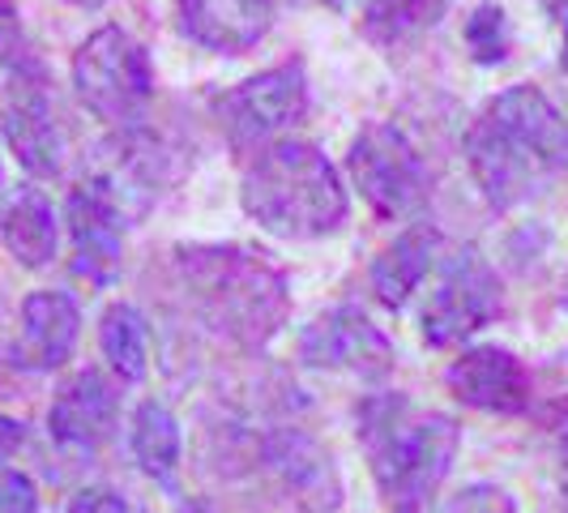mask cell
I'll return each mask as SVG.
<instances>
[{"mask_svg": "<svg viewBox=\"0 0 568 513\" xmlns=\"http://www.w3.org/2000/svg\"><path fill=\"white\" fill-rule=\"evenodd\" d=\"M466 163L487 205L513 210L568 171V120L539 86H509L470 124Z\"/></svg>", "mask_w": 568, "mask_h": 513, "instance_id": "1", "label": "cell"}, {"mask_svg": "<svg viewBox=\"0 0 568 513\" xmlns=\"http://www.w3.org/2000/svg\"><path fill=\"white\" fill-rule=\"evenodd\" d=\"M359 445L389 513H424L454 471L462 428L454 415L424 411L406 394H372L359 402Z\"/></svg>", "mask_w": 568, "mask_h": 513, "instance_id": "2", "label": "cell"}, {"mask_svg": "<svg viewBox=\"0 0 568 513\" xmlns=\"http://www.w3.org/2000/svg\"><path fill=\"white\" fill-rule=\"evenodd\" d=\"M175 274L205 325L240 346H265L286 325V274L248 244H184Z\"/></svg>", "mask_w": 568, "mask_h": 513, "instance_id": "3", "label": "cell"}, {"mask_svg": "<svg viewBox=\"0 0 568 513\" xmlns=\"http://www.w3.org/2000/svg\"><path fill=\"white\" fill-rule=\"evenodd\" d=\"M240 201L253 223L283 240H321L346 223V189L334 163L295 138L256 150L240 180Z\"/></svg>", "mask_w": 568, "mask_h": 513, "instance_id": "4", "label": "cell"}, {"mask_svg": "<svg viewBox=\"0 0 568 513\" xmlns=\"http://www.w3.org/2000/svg\"><path fill=\"white\" fill-rule=\"evenodd\" d=\"M73 90L90 115L112 129L142 124L154 99V69L145 48L120 27L94 30L73 57Z\"/></svg>", "mask_w": 568, "mask_h": 513, "instance_id": "5", "label": "cell"}, {"mask_svg": "<svg viewBox=\"0 0 568 513\" xmlns=\"http://www.w3.org/2000/svg\"><path fill=\"white\" fill-rule=\"evenodd\" d=\"M346 168L355 189L368 198L381 219H410L415 210H424L427 168L410 138L394 124L376 120L368 129H359L346 154Z\"/></svg>", "mask_w": 568, "mask_h": 513, "instance_id": "6", "label": "cell"}, {"mask_svg": "<svg viewBox=\"0 0 568 513\" xmlns=\"http://www.w3.org/2000/svg\"><path fill=\"white\" fill-rule=\"evenodd\" d=\"M505 313L500 279L475 249H462L445 261L440 283L424 309V342L427 346H457L470 334H479Z\"/></svg>", "mask_w": 568, "mask_h": 513, "instance_id": "7", "label": "cell"}, {"mask_svg": "<svg viewBox=\"0 0 568 513\" xmlns=\"http://www.w3.org/2000/svg\"><path fill=\"white\" fill-rule=\"evenodd\" d=\"M214 112L223 120L235 145H256L291 124H300L308 112V78L300 60H286L278 69H265L248 82L214 99Z\"/></svg>", "mask_w": 568, "mask_h": 513, "instance_id": "8", "label": "cell"}, {"mask_svg": "<svg viewBox=\"0 0 568 513\" xmlns=\"http://www.w3.org/2000/svg\"><path fill=\"white\" fill-rule=\"evenodd\" d=\"M300 364L381 381L394 372V346L359 309H329L300 334Z\"/></svg>", "mask_w": 568, "mask_h": 513, "instance_id": "9", "label": "cell"}, {"mask_svg": "<svg viewBox=\"0 0 568 513\" xmlns=\"http://www.w3.org/2000/svg\"><path fill=\"white\" fill-rule=\"evenodd\" d=\"M445 385L457 402L487 415H521L530 406V372L505 346H466L445 372Z\"/></svg>", "mask_w": 568, "mask_h": 513, "instance_id": "10", "label": "cell"}, {"mask_svg": "<svg viewBox=\"0 0 568 513\" xmlns=\"http://www.w3.org/2000/svg\"><path fill=\"white\" fill-rule=\"evenodd\" d=\"M265 462L286 496L304 513H334L342 505V480L334 454L300 428L274 432L265 441Z\"/></svg>", "mask_w": 568, "mask_h": 513, "instance_id": "11", "label": "cell"}, {"mask_svg": "<svg viewBox=\"0 0 568 513\" xmlns=\"http://www.w3.org/2000/svg\"><path fill=\"white\" fill-rule=\"evenodd\" d=\"M64 219H69V235H73V274L94 286H108L120 274L124 214L90 180H82L69 193Z\"/></svg>", "mask_w": 568, "mask_h": 513, "instance_id": "12", "label": "cell"}, {"mask_svg": "<svg viewBox=\"0 0 568 513\" xmlns=\"http://www.w3.org/2000/svg\"><path fill=\"white\" fill-rule=\"evenodd\" d=\"M13 103L4 108V142L18 154V163L39 175V180H52L64 171V154H69V142H64V129H60L57 112H52V99L39 82H27V69L13 78Z\"/></svg>", "mask_w": 568, "mask_h": 513, "instance_id": "13", "label": "cell"}, {"mask_svg": "<svg viewBox=\"0 0 568 513\" xmlns=\"http://www.w3.org/2000/svg\"><path fill=\"white\" fill-rule=\"evenodd\" d=\"M115 390L108 385V376L94 369L78 372L73 381L60 385L57 402L48 411V428H52V441L60 450H73V454H90L99 450L115 428Z\"/></svg>", "mask_w": 568, "mask_h": 513, "instance_id": "14", "label": "cell"}, {"mask_svg": "<svg viewBox=\"0 0 568 513\" xmlns=\"http://www.w3.org/2000/svg\"><path fill=\"white\" fill-rule=\"evenodd\" d=\"M82 334V313L69 291H30L22 300V330L13 342L18 369L52 372L60 369Z\"/></svg>", "mask_w": 568, "mask_h": 513, "instance_id": "15", "label": "cell"}, {"mask_svg": "<svg viewBox=\"0 0 568 513\" xmlns=\"http://www.w3.org/2000/svg\"><path fill=\"white\" fill-rule=\"evenodd\" d=\"M180 27L210 52H244L270 30L274 0H175Z\"/></svg>", "mask_w": 568, "mask_h": 513, "instance_id": "16", "label": "cell"}, {"mask_svg": "<svg viewBox=\"0 0 568 513\" xmlns=\"http://www.w3.org/2000/svg\"><path fill=\"white\" fill-rule=\"evenodd\" d=\"M436 253H440V231L432 228V223L406 228L394 244H385V249L376 253V261H372V270H368L372 295H376L385 309H402V304L424 286L427 274H432Z\"/></svg>", "mask_w": 568, "mask_h": 513, "instance_id": "17", "label": "cell"}, {"mask_svg": "<svg viewBox=\"0 0 568 513\" xmlns=\"http://www.w3.org/2000/svg\"><path fill=\"white\" fill-rule=\"evenodd\" d=\"M0 240L13 253V261L27 265V270L52 265L60 249V228H57L52 201L43 198L39 189L9 193V201L0 205Z\"/></svg>", "mask_w": 568, "mask_h": 513, "instance_id": "18", "label": "cell"}, {"mask_svg": "<svg viewBox=\"0 0 568 513\" xmlns=\"http://www.w3.org/2000/svg\"><path fill=\"white\" fill-rule=\"evenodd\" d=\"M133 457L142 466V475H150L154 484L171 487L175 471H180V420L171 415V406H163L159 399H145L133 411V432H129Z\"/></svg>", "mask_w": 568, "mask_h": 513, "instance_id": "19", "label": "cell"}, {"mask_svg": "<svg viewBox=\"0 0 568 513\" xmlns=\"http://www.w3.org/2000/svg\"><path fill=\"white\" fill-rule=\"evenodd\" d=\"M99 346L120 381H145L150 372V325L133 304H112L99 321Z\"/></svg>", "mask_w": 568, "mask_h": 513, "instance_id": "20", "label": "cell"}, {"mask_svg": "<svg viewBox=\"0 0 568 513\" xmlns=\"http://www.w3.org/2000/svg\"><path fill=\"white\" fill-rule=\"evenodd\" d=\"M445 13V0H359V27L372 43L398 48L432 30Z\"/></svg>", "mask_w": 568, "mask_h": 513, "instance_id": "21", "label": "cell"}, {"mask_svg": "<svg viewBox=\"0 0 568 513\" xmlns=\"http://www.w3.org/2000/svg\"><path fill=\"white\" fill-rule=\"evenodd\" d=\"M466 48L479 64H500L509 60V13L500 4H479L470 18H466Z\"/></svg>", "mask_w": 568, "mask_h": 513, "instance_id": "22", "label": "cell"}, {"mask_svg": "<svg viewBox=\"0 0 568 513\" xmlns=\"http://www.w3.org/2000/svg\"><path fill=\"white\" fill-rule=\"evenodd\" d=\"M27 69V34L9 0H0V86H9Z\"/></svg>", "mask_w": 568, "mask_h": 513, "instance_id": "23", "label": "cell"}, {"mask_svg": "<svg viewBox=\"0 0 568 513\" xmlns=\"http://www.w3.org/2000/svg\"><path fill=\"white\" fill-rule=\"evenodd\" d=\"M445 513H517V505H513V496L505 487L470 484V487H462L457 496H449Z\"/></svg>", "mask_w": 568, "mask_h": 513, "instance_id": "24", "label": "cell"}, {"mask_svg": "<svg viewBox=\"0 0 568 513\" xmlns=\"http://www.w3.org/2000/svg\"><path fill=\"white\" fill-rule=\"evenodd\" d=\"M0 513H39V487L30 475L0 462Z\"/></svg>", "mask_w": 568, "mask_h": 513, "instance_id": "25", "label": "cell"}, {"mask_svg": "<svg viewBox=\"0 0 568 513\" xmlns=\"http://www.w3.org/2000/svg\"><path fill=\"white\" fill-rule=\"evenodd\" d=\"M69 513H129V501L112 487H82L69 501Z\"/></svg>", "mask_w": 568, "mask_h": 513, "instance_id": "26", "label": "cell"}, {"mask_svg": "<svg viewBox=\"0 0 568 513\" xmlns=\"http://www.w3.org/2000/svg\"><path fill=\"white\" fill-rule=\"evenodd\" d=\"M22 445H27V424H22V420L0 415V462H9Z\"/></svg>", "mask_w": 568, "mask_h": 513, "instance_id": "27", "label": "cell"}, {"mask_svg": "<svg viewBox=\"0 0 568 513\" xmlns=\"http://www.w3.org/2000/svg\"><path fill=\"white\" fill-rule=\"evenodd\" d=\"M551 13H556L560 34H565V69H568V0H556V4H551Z\"/></svg>", "mask_w": 568, "mask_h": 513, "instance_id": "28", "label": "cell"}, {"mask_svg": "<svg viewBox=\"0 0 568 513\" xmlns=\"http://www.w3.org/2000/svg\"><path fill=\"white\" fill-rule=\"evenodd\" d=\"M69 4H78V9H103L108 0H69Z\"/></svg>", "mask_w": 568, "mask_h": 513, "instance_id": "29", "label": "cell"}, {"mask_svg": "<svg viewBox=\"0 0 568 513\" xmlns=\"http://www.w3.org/2000/svg\"><path fill=\"white\" fill-rule=\"evenodd\" d=\"M325 4H334V9H342V4H346V0H325Z\"/></svg>", "mask_w": 568, "mask_h": 513, "instance_id": "30", "label": "cell"}, {"mask_svg": "<svg viewBox=\"0 0 568 513\" xmlns=\"http://www.w3.org/2000/svg\"><path fill=\"white\" fill-rule=\"evenodd\" d=\"M565 457H568V432H565Z\"/></svg>", "mask_w": 568, "mask_h": 513, "instance_id": "31", "label": "cell"}, {"mask_svg": "<svg viewBox=\"0 0 568 513\" xmlns=\"http://www.w3.org/2000/svg\"><path fill=\"white\" fill-rule=\"evenodd\" d=\"M565 510H568V484H565Z\"/></svg>", "mask_w": 568, "mask_h": 513, "instance_id": "32", "label": "cell"}, {"mask_svg": "<svg viewBox=\"0 0 568 513\" xmlns=\"http://www.w3.org/2000/svg\"><path fill=\"white\" fill-rule=\"evenodd\" d=\"M542 4H547V9H551V4H556V0H542Z\"/></svg>", "mask_w": 568, "mask_h": 513, "instance_id": "33", "label": "cell"}]
</instances>
